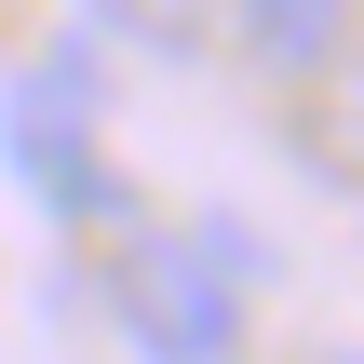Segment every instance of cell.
I'll return each mask as SVG.
<instances>
[{
  "label": "cell",
  "instance_id": "obj_4",
  "mask_svg": "<svg viewBox=\"0 0 364 364\" xmlns=\"http://www.w3.org/2000/svg\"><path fill=\"white\" fill-rule=\"evenodd\" d=\"M324 149H338V162L364 176V27H351V54L324 68Z\"/></svg>",
  "mask_w": 364,
  "mask_h": 364
},
{
  "label": "cell",
  "instance_id": "obj_3",
  "mask_svg": "<svg viewBox=\"0 0 364 364\" xmlns=\"http://www.w3.org/2000/svg\"><path fill=\"white\" fill-rule=\"evenodd\" d=\"M243 54H257V68H338V54H351V14H324V0H284V14H270V0H257V14H243Z\"/></svg>",
  "mask_w": 364,
  "mask_h": 364
},
{
  "label": "cell",
  "instance_id": "obj_1",
  "mask_svg": "<svg viewBox=\"0 0 364 364\" xmlns=\"http://www.w3.org/2000/svg\"><path fill=\"white\" fill-rule=\"evenodd\" d=\"M108 324L135 364H243V297L189 257V230H135L108 257Z\"/></svg>",
  "mask_w": 364,
  "mask_h": 364
},
{
  "label": "cell",
  "instance_id": "obj_2",
  "mask_svg": "<svg viewBox=\"0 0 364 364\" xmlns=\"http://www.w3.org/2000/svg\"><path fill=\"white\" fill-rule=\"evenodd\" d=\"M0 149H14V176L68 216V230H95V216H122V176H108V149H95V81L81 68H14V95H0Z\"/></svg>",
  "mask_w": 364,
  "mask_h": 364
},
{
  "label": "cell",
  "instance_id": "obj_5",
  "mask_svg": "<svg viewBox=\"0 0 364 364\" xmlns=\"http://www.w3.org/2000/svg\"><path fill=\"white\" fill-rule=\"evenodd\" d=\"M338 364H364V351H338Z\"/></svg>",
  "mask_w": 364,
  "mask_h": 364
}]
</instances>
